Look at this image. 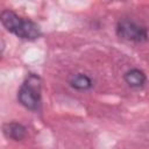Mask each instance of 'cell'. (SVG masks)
Returning a JSON list of instances; mask_svg holds the SVG:
<instances>
[{"instance_id": "6da1fadb", "label": "cell", "mask_w": 149, "mask_h": 149, "mask_svg": "<svg viewBox=\"0 0 149 149\" xmlns=\"http://www.w3.org/2000/svg\"><path fill=\"white\" fill-rule=\"evenodd\" d=\"M0 21L2 27L20 40L36 41L42 35L41 26L29 17H24L13 9H2L0 13Z\"/></svg>"}, {"instance_id": "7a4b0ae2", "label": "cell", "mask_w": 149, "mask_h": 149, "mask_svg": "<svg viewBox=\"0 0 149 149\" xmlns=\"http://www.w3.org/2000/svg\"><path fill=\"white\" fill-rule=\"evenodd\" d=\"M16 99L26 109L37 112L42 102V78L37 73H28L17 90Z\"/></svg>"}, {"instance_id": "3957f363", "label": "cell", "mask_w": 149, "mask_h": 149, "mask_svg": "<svg viewBox=\"0 0 149 149\" xmlns=\"http://www.w3.org/2000/svg\"><path fill=\"white\" fill-rule=\"evenodd\" d=\"M115 34L121 40L137 44L144 43L149 40L148 27L130 17H122L116 22Z\"/></svg>"}, {"instance_id": "277c9868", "label": "cell", "mask_w": 149, "mask_h": 149, "mask_svg": "<svg viewBox=\"0 0 149 149\" xmlns=\"http://www.w3.org/2000/svg\"><path fill=\"white\" fill-rule=\"evenodd\" d=\"M2 134L8 140L19 142V141H22L26 139V136L28 134V129L21 122L8 121V122H5L2 125Z\"/></svg>"}, {"instance_id": "5b68a950", "label": "cell", "mask_w": 149, "mask_h": 149, "mask_svg": "<svg viewBox=\"0 0 149 149\" xmlns=\"http://www.w3.org/2000/svg\"><path fill=\"white\" fill-rule=\"evenodd\" d=\"M147 74L143 70L139 68H132L123 73V81L130 88H142L147 84Z\"/></svg>"}, {"instance_id": "8992f818", "label": "cell", "mask_w": 149, "mask_h": 149, "mask_svg": "<svg viewBox=\"0 0 149 149\" xmlns=\"http://www.w3.org/2000/svg\"><path fill=\"white\" fill-rule=\"evenodd\" d=\"M69 85L76 90V91H88L93 87V80L92 78L86 74V73H83V72H77V73H73L69 77Z\"/></svg>"}]
</instances>
